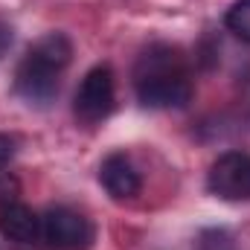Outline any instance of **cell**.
<instances>
[{
  "label": "cell",
  "instance_id": "obj_1",
  "mask_svg": "<svg viewBox=\"0 0 250 250\" xmlns=\"http://www.w3.org/2000/svg\"><path fill=\"white\" fill-rule=\"evenodd\" d=\"M134 90L146 108H184L192 99V82L181 50L169 44L148 47L134 67Z\"/></svg>",
  "mask_w": 250,
  "mask_h": 250
},
{
  "label": "cell",
  "instance_id": "obj_9",
  "mask_svg": "<svg viewBox=\"0 0 250 250\" xmlns=\"http://www.w3.org/2000/svg\"><path fill=\"white\" fill-rule=\"evenodd\" d=\"M18 181L12 178V175H6V172H0V207H6V204H15L18 201Z\"/></svg>",
  "mask_w": 250,
  "mask_h": 250
},
{
  "label": "cell",
  "instance_id": "obj_4",
  "mask_svg": "<svg viewBox=\"0 0 250 250\" xmlns=\"http://www.w3.org/2000/svg\"><path fill=\"white\" fill-rule=\"evenodd\" d=\"M41 236L50 250H90L96 230L82 212L70 207H53L41 218Z\"/></svg>",
  "mask_w": 250,
  "mask_h": 250
},
{
  "label": "cell",
  "instance_id": "obj_2",
  "mask_svg": "<svg viewBox=\"0 0 250 250\" xmlns=\"http://www.w3.org/2000/svg\"><path fill=\"white\" fill-rule=\"evenodd\" d=\"M73 59V44L62 32L38 38L15 70V90L29 105H47L59 93V76Z\"/></svg>",
  "mask_w": 250,
  "mask_h": 250
},
{
  "label": "cell",
  "instance_id": "obj_7",
  "mask_svg": "<svg viewBox=\"0 0 250 250\" xmlns=\"http://www.w3.org/2000/svg\"><path fill=\"white\" fill-rule=\"evenodd\" d=\"M0 233L9 242L18 245H32L41 236V218L21 201L0 207Z\"/></svg>",
  "mask_w": 250,
  "mask_h": 250
},
{
  "label": "cell",
  "instance_id": "obj_10",
  "mask_svg": "<svg viewBox=\"0 0 250 250\" xmlns=\"http://www.w3.org/2000/svg\"><path fill=\"white\" fill-rule=\"evenodd\" d=\"M15 151H18V143H15V137H9V134H0V172H3V169L12 163Z\"/></svg>",
  "mask_w": 250,
  "mask_h": 250
},
{
  "label": "cell",
  "instance_id": "obj_5",
  "mask_svg": "<svg viewBox=\"0 0 250 250\" xmlns=\"http://www.w3.org/2000/svg\"><path fill=\"white\" fill-rule=\"evenodd\" d=\"M207 187L221 201H250V154L248 151L221 154L209 169Z\"/></svg>",
  "mask_w": 250,
  "mask_h": 250
},
{
  "label": "cell",
  "instance_id": "obj_8",
  "mask_svg": "<svg viewBox=\"0 0 250 250\" xmlns=\"http://www.w3.org/2000/svg\"><path fill=\"white\" fill-rule=\"evenodd\" d=\"M224 23H227V29H230L236 38H242V41L250 44V0H236V3L227 9Z\"/></svg>",
  "mask_w": 250,
  "mask_h": 250
},
{
  "label": "cell",
  "instance_id": "obj_6",
  "mask_svg": "<svg viewBox=\"0 0 250 250\" xmlns=\"http://www.w3.org/2000/svg\"><path fill=\"white\" fill-rule=\"evenodd\" d=\"M99 184L105 187L111 198L125 201V198H134L140 192V172L134 169V163L123 151H114L99 163Z\"/></svg>",
  "mask_w": 250,
  "mask_h": 250
},
{
  "label": "cell",
  "instance_id": "obj_3",
  "mask_svg": "<svg viewBox=\"0 0 250 250\" xmlns=\"http://www.w3.org/2000/svg\"><path fill=\"white\" fill-rule=\"evenodd\" d=\"M114 99H117L114 70L108 64H96L93 70H87V76L82 79V84L76 90L73 114L84 125H96L114 111Z\"/></svg>",
  "mask_w": 250,
  "mask_h": 250
}]
</instances>
